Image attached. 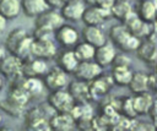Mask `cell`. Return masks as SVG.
<instances>
[{
	"label": "cell",
	"instance_id": "39",
	"mask_svg": "<svg viewBox=\"0 0 157 131\" xmlns=\"http://www.w3.org/2000/svg\"><path fill=\"white\" fill-rule=\"evenodd\" d=\"M85 4H87L88 6H92V5H96V0H83Z\"/></svg>",
	"mask_w": 157,
	"mask_h": 131
},
{
	"label": "cell",
	"instance_id": "31",
	"mask_svg": "<svg viewBox=\"0 0 157 131\" xmlns=\"http://www.w3.org/2000/svg\"><path fill=\"white\" fill-rule=\"evenodd\" d=\"M26 127L29 130H50V125H49V119L47 118H42V119H37L33 120L31 122L26 124Z\"/></svg>",
	"mask_w": 157,
	"mask_h": 131
},
{
	"label": "cell",
	"instance_id": "1",
	"mask_svg": "<svg viewBox=\"0 0 157 131\" xmlns=\"http://www.w3.org/2000/svg\"><path fill=\"white\" fill-rule=\"evenodd\" d=\"M33 36H29L22 27L13 28L5 39V49L7 53L13 54L22 60L32 56Z\"/></svg>",
	"mask_w": 157,
	"mask_h": 131
},
{
	"label": "cell",
	"instance_id": "25",
	"mask_svg": "<svg viewBox=\"0 0 157 131\" xmlns=\"http://www.w3.org/2000/svg\"><path fill=\"white\" fill-rule=\"evenodd\" d=\"M132 73L134 72L130 70V66H113L110 75L114 81V84L125 87V86H129Z\"/></svg>",
	"mask_w": 157,
	"mask_h": 131
},
{
	"label": "cell",
	"instance_id": "10",
	"mask_svg": "<svg viewBox=\"0 0 157 131\" xmlns=\"http://www.w3.org/2000/svg\"><path fill=\"white\" fill-rule=\"evenodd\" d=\"M110 16V9H102L96 5H92L85 9L81 21L85 23V26H102Z\"/></svg>",
	"mask_w": 157,
	"mask_h": 131
},
{
	"label": "cell",
	"instance_id": "43",
	"mask_svg": "<svg viewBox=\"0 0 157 131\" xmlns=\"http://www.w3.org/2000/svg\"><path fill=\"white\" fill-rule=\"evenodd\" d=\"M156 75H157V64H156V72H155Z\"/></svg>",
	"mask_w": 157,
	"mask_h": 131
},
{
	"label": "cell",
	"instance_id": "24",
	"mask_svg": "<svg viewBox=\"0 0 157 131\" xmlns=\"http://www.w3.org/2000/svg\"><path fill=\"white\" fill-rule=\"evenodd\" d=\"M22 86L26 89V92L29 94L31 99L42 95V93L45 88L44 82H43V80H40V77H25L23 76Z\"/></svg>",
	"mask_w": 157,
	"mask_h": 131
},
{
	"label": "cell",
	"instance_id": "28",
	"mask_svg": "<svg viewBox=\"0 0 157 131\" xmlns=\"http://www.w3.org/2000/svg\"><path fill=\"white\" fill-rule=\"evenodd\" d=\"M72 49H74V53L80 61H88V60L94 59L96 48L85 40L81 43H77Z\"/></svg>",
	"mask_w": 157,
	"mask_h": 131
},
{
	"label": "cell",
	"instance_id": "33",
	"mask_svg": "<svg viewBox=\"0 0 157 131\" xmlns=\"http://www.w3.org/2000/svg\"><path fill=\"white\" fill-rule=\"evenodd\" d=\"M45 1H47L48 6H49L50 9H56V10H60V9L64 6V4H65L67 0H45Z\"/></svg>",
	"mask_w": 157,
	"mask_h": 131
},
{
	"label": "cell",
	"instance_id": "2",
	"mask_svg": "<svg viewBox=\"0 0 157 131\" xmlns=\"http://www.w3.org/2000/svg\"><path fill=\"white\" fill-rule=\"evenodd\" d=\"M109 39L117 48H119L121 51L125 53L136 51V49L141 43V39L135 34H132L124 23L114 24L110 27Z\"/></svg>",
	"mask_w": 157,
	"mask_h": 131
},
{
	"label": "cell",
	"instance_id": "13",
	"mask_svg": "<svg viewBox=\"0 0 157 131\" xmlns=\"http://www.w3.org/2000/svg\"><path fill=\"white\" fill-rule=\"evenodd\" d=\"M85 9H86V4L83 2V0H69L64 4V6L59 11L65 21L75 22L82 18Z\"/></svg>",
	"mask_w": 157,
	"mask_h": 131
},
{
	"label": "cell",
	"instance_id": "42",
	"mask_svg": "<svg viewBox=\"0 0 157 131\" xmlns=\"http://www.w3.org/2000/svg\"><path fill=\"white\" fill-rule=\"evenodd\" d=\"M153 4H155V7H156V13H157V0H153Z\"/></svg>",
	"mask_w": 157,
	"mask_h": 131
},
{
	"label": "cell",
	"instance_id": "9",
	"mask_svg": "<svg viewBox=\"0 0 157 131\" xmlns=\"http://www.w3.org/2000/svg\"><path fill=\"white\" fill-rule=\"evenodd\" d=\"M78 31L71 24H61L54 33V38L59 45L65 49H72L78 43Z\"/></svg>",
	"mask_w": 157,
	"mask_h": 131
},
{
	"label": "cell",
	"instance_id": "12",
	"mask_svg": "<svg viewBox=\"0 0 157 131\" xmlns=\"http://www.w3.org/2000/svg\"><path fill=\"white\" fill-rule=\"evenodd\" d=\"M113 84H114V81L112 78V75H104V73H102L93 81L88 82L90 93L92 95V99L104 97L107 93H109Z\"/></svg>",
	"mask_w": 157,
	"mask_h": 131
},
{
	"label": "cell",
	"instance_id": "29",
	"mask_svg": "<svg viewBox=\"0 0 157 131\" xmlns=\"http://www.w3.org/2000/svg\"><path fill=\"white\" fill-rule=\"evenodd\" d=\"M110 11H112V16H113L114 18L119 20L120 22H123V21L131 13V11H134V10H132V7H131V5H130L129 1L115 0V2H114V5L112 6Z\"/></svg>",
	"mask_w": 157,
	"mask_h": 131
},
{
	"label": "cell",
	"instance_id": "11",
	"mask_svg": "<svg viewBox=\"0 0 157 131\" xmlns=\"http://www.w3.org/2000/svg\"><path fill=\"white\" fill-rule=\"evenodd\" d=\"M49 67L47 64V60L29 56L23 60L22 66V73L25 77H43L48 72Z\"/></svg>",
	"mask_w": 157,
	"mask_h": 131
},
{
	"label": "cell",
	"instance_id": "40",
	"mask_svg": "<svg viewBox=\"0 0 157 131\" xmlns=\"http://www.w3.org/2000/svg\"><path fill=\"white\" fill-rule=\"evenodd\" d=\"M4 81H5V77L0 73V91L2 89V87H4Z\"/></svg>",
	"mask_w": 157,
	"mask_h": 131
},
{
	"label": "cell",
	"instance_id": "17",
	"mask_svg": "<svg viewBox=\"0 0 157 131\" xmlns=\"http://www.w3.org/2000/svg\"><path fill=\"white\" fill-rule=\"evenodd\" d=\"M117 55V50H115V45L113 43H104L103 45L96 48V53H94V61L101 65L103 69L112 65L113 60Z\"/></svg>",
	"mask_w": 157,
	"mask_h": 131
},
{
	"label": "cell",
	"instance_id": "34",
	"mask_svg": "<svg viewBox=\"0 0 157 131\" xmlns=\"http://www.w3.org/2000/svg\"><path fill=\"white\" fill-rule=\"evenodd\" d=\"M115 0H96V6L102 9H112Z\"/></svg>",
	"mask_w": 157,
	"mask_h": 131
},
{
	"label": "cell",
	"instance_id": "46",
	"mask_svg": "<svg viewBox=\"0 0 157 131\" xmlns=\"http://www.w3.org/2000/svg\"><path fill=\"white\" fill-rule=\"evenodd\" d=\"M67 1H69V0H67Z\"/></svg>",
	"mask_w": 157,
	"mask_h": 131
},
{
	"label": "cell",
	"instance_id": "26",
	"mask_svg": "<svg viewBox=\"0 0 157 131\" xmlns=\"http://www.w3.org/2000/svg\"><path fill=\"white\" fill-rule=\"evenodd\" d=\"M136 12H137L139 17L145 22H155L156 21L157 13H156V7L153 4V0H140Z\"/></svg>",
	"mask_w": 157,
	"mask_h": 131
},
{
	"label": "cell",
	"instance_id": "20",
	"mask_svg": "<svg viewBox=\"0 0 157 131\" xmlns=\"http://www.w3.org/2000/svg\"><path fill=\"white\" fill-rule=\"evenodd\" d=\"M21 9L25 16L36 18L42 12L49 9L45 0H21Z\"/></svg>",
	"mask_w": 157,
	"mask_h": 131
},
{
	"label": "cell",
	"instance_id": "35",
	"mask_svg": "<svg viewBox=\"0 0 157 131\" xmlns=\"http://www.w3.org/2000/svg\"><path fill=\"white\" fill-rule=\"evenodd\" d=\"M6 26H7V20H6L1 13H0V36L5 32Z\"/></svg>",
	"mask_w": 157,
	"mask_h": 131
},
{
	"label": "cell",
	"instance_id": "38",
	"mask_svg": "<svg viewBox=\"0 0 157 131\" xmlns=\"http://www.w3.org/2000/svg\"><path fill=\"white\" fill-rule=\"evenodd\" d=\"M152 125H153V127H155V130H157V115L156 116H152Z\"/></svg>",
	"mask_w": 157,
	"mask_h": 131
},
{
	"label": "cell",
	"instance_id": "27",
	"mask_svg": "<svg viewBox=\"0 0 157 131\" xmlns=\"http://www.w3.org/2000/svg\"><path fill=\"white\" fill-rule=\"evenodd\" d=\"M0 109L1 111H4L5 114L12 116V118H20L22 115H25V107L18 104L17 102L12 100L11 98L6 97L5 99H2L0 102Z\"/></svg>",
	"mask_w": 157,
	"mask_h": 131
},
{
	"label": "cell",
	"instance_id": "5",
	"mask_svg": "<svg viewBox=\"0 0 157 131\" xmlns=\"http://www.w3.org/2000/svg\"><path fill=\"white\" fill-rule=\"evenodd\" d=\"M32 56L49 60L56 56L58 48L53 38H33L32 43Z\"/></svg>",
	"mask_w": 157,
	"mask_h": 131
},
{
	"label": "cell",
	"instance_id": "16",
	"mask_svg": "<svg viewBox=\"0 0 157 131\" xmlns=\"http://www.w3.org/2000/svg\"><path fill=\"white\" fill-rule=\"evenodd\" d=\"M50 130L67 131L76 127V121L70 113H54L49 118Z\"/></svg>",
	"mask_w": 157,
	"mask_h": 131
},
{
	"label": "cell",
	"instance_id": "41",
	"mask_svg": "<svg viewBox=\"0 0 157 131\" xmlns=\"http://www.w3.org/2000/svg\"><path fill=\"white\" fill-rule=\"evenodd\" d=\"M2 124V114H1V109H0V125Z\"/></svg>",
	"mask_w": 157,
	"mask_h": 131
},
{
	"label": "cell",
	"instance_id": "32",
	"mask_svg": "<svg viewBox=\"0 0 157 131\" xmlns=\"http://www.w3.org/2000/svg\"><path fill=\"white\" fill-rule=\"evenodd\" d=\"M130 65H131V59L125 51L119 53V54L117 53L113 60V64H112V66H130Z\"/></svg>",
	"mask_w": 157,
	"mask_h": 131
},
{
	"label": "cell",
	"instance_id": "30",
	"mask_svg": "<svg viewBox=\"0 0 157 131\" xmlns=\"http://www.w3.org/2000/svg\"><path fill=\"white\" fill-rule=\"evenodd\" d=\"M119 111L121 115L134 119L137 113L135 111L134 103H132V97H123L120 98V104H119Z\"/></svg>",
	"mask_w": 157,
	"mask_h": 131
},
{
	"label": "cell",
	"instance_id": "36",
	"mask_svg": "<svg viewBox=\"0 0 157 131\" xmlns=\"http://www.w3.org/2000/svg\"><path fill=\"white\" fill-rule=\"evenodd\" d=\"M148 114L151 115V118L157 115V99H153V102H152V105H151V108H150V113H148Z\"/></svg>",
	"mask_w": 157,
	"mask_h": 131
},
{
	"label": "cell",
	"instance_id": "21",
	"mask_svg": "<svg viewBox=\"0 0 157 131\" xmlns=\"http://www.w3.org/2000/svg\"><path fill=\"white\" fill-rule=\"evenodd\" d=\"M128 87L134 94L150 91V75L142 71L134 72Z\"/></svg>",
	"mask_w": 157,
	"mask_h": 131
},
{
	"label": "cell",
	"instance_id": "22",
	"mask_svg": "<svg viewBox=\"0 0 157 131\" xmlns=\"http://www.w3.org/2000/svg\"><path fill=\"white\" fill-rule=\"evenodd\" d=\"M152 102H153V98H152L151 93H148V91L132 95V103H134V108H135V111L137 113V115L148 114Z\"/></svg>",
	"mask_w": 157,
	"mask_h": 131
},
{
	"label": "cell",
	"instance_id": "6",
	"mask_svg": "<svg viewBox=\"0 0 157 131\" xmlns=\"http://www.w3.org/2000/svg\"><path fill=\"white\" fill-rule=\"evenodd\" d=\"M43 82L45 88L49 92H52V91H58L67 87L69 77L64 70H61L59 66H55L49 69L48 72L43 76Z\"/></svg>",
	"mask_w": 157,
	"mask_h": 131
},
{
	"label": "cell",
	"instance_id": "19",
	"mask_svg": "<svg viewBox=\"0 0 157 131\" xmlns=\"http://www.w3.org/2000/svg\"><path fill=\"white\" fill-rule=\"evenodd\" d=\"M136 54L146 64H157V47L151 39H141Z\"/></svg>",
	"mask_w": 157,
	"mask_h": 131
},
{
	"label": "cell",
	"instance_id": "3",
	"mask_svg": "<svg viewBox=\"0 0 157 131\" xmlns=\"http://www.w3.org/2000/svg\"><path fill=\"white\" fill-rule=\"evenodd\" d=\"M47 103L54 113H70L76 102L70 92L63 88L58 91H52L48 94Z\"/></svg>",
	"mask_w": 157,
	"mask_h": 131
},
{
	"label": "cell",
	"instance_id": "7",
	"mask_svg": "<svg viewBox=\"0 0 157 131\" xmlns=\"http://www.w3.org/2000/svg\"><path fill=\"white\" fill-rule=\"evenodd\" d=\"M103 73V67L98 65L94 60H88V61H80L78 66L76 67L74 76L76 80L83 81V82H91L98 76Z\"/></svg>",
	"mask_w": 157,
	"mask_h": 131
},
{
	"label": "cell",
	"instance_id": "15",
	"mask_svg": "<svg viewBox=\"0 0 157 131\" xmlns=\"http://www.w3.org/2000/svg\"><path fill=\"white\" fill-rule=\"evenodd\" d=\"M67 91L70 92L76 103H85L92 100V95L90 93V87L87 82L80 80L71 81L67 84Z\"/></svg>",
	"mask_w": 157,
	"mask_h": 131
},
{
	"label": "cell",
	"instance_id": "44",
	"mask_svg": "<svg viewBox=\"0 0 157 131\" xmlns=\"http://www.w3.org/2000/svg\"><path fill=\"white\" fill-rule=\"evenodd\" d=\"M121 1H129V2H130V1H131V0H121Z\"/></svg>",
	"mask_w": 157,
	"mask_h": 131
},
{
	"label": "cell",
	"instance_id": "45",
	"mask_svg": "<svg viewBox=\"0 0 157 131\" xmlns=\"http://www.w3.org/2000/svg\"><path fill=\"white\" fill-rule=\"evenodd\" d=\"M155 22H156V24H157V17H156V21H155Z\"/></svg>",
	"mask_w": 157,
	"mask_h": 131
},
{
	"label": "cell",
	"instance_id": "4",
	"mask_svg": "<svg viewBox=\"0 0 157 131\" xmlns=\"http://www.w3.org/2000/svg\"><path fill=\"white\" fill-rule=\"evenodd\" d=\"M22 66H23V60L13 54H6L2 60L0 61V73L11 81H15L23 76L22 73Z\"/></svg>",
	"mask_w": 157,
	"mask_h": 131
},
{
	"label": "cell",
	"instance_id": "14",
	"mask_svg": "<svg viewBox=\"0 0 157 131\" xmlns=\"http://www.w3.org/2000/svg\"><path fill=\"white\" fill-rule=\"evenodd\" d=\"M56 66H59L61 70H64L67 75L75 72L76 67L80 64V60L74 53V49H65L56 54Z\"/></svg>",
	"mask_w": 157,
	"mask_h": 131
},
{
	"label": "cell",
	"instance_id": "8",
	"mask_svg": "<svg viewBox=\"0 0 157 131\" xmlns=\"http://www.w3.org/2000/svg\"><path fill=\"white\" fill-rule=\"evenodd\" d=\"M64 17L61 16L60 11H56V9H48L44 12H42L39 16L34 18V27H43L52 31H56L61 24H64Z\"/></svg>",
	"mask_w": 157,
	"mask_h": 131
},
{
	"label": "cell",
	"instance_id": "23",
	"mask_svg": "<svg viewBox=\"0 0 157 131\" xmlns=\"http://www.w3.org/2000/svg\"><path fill=\"white\" fill-rule=\"evenodd\" d=\"M21 12V0H0V13L7 21L17 18Z\"/></svg>",
	"mask_w": 157,
	"mask_h": 131
},
{
	"label": "cell",
	"instance_id": "37",
	"mask_svg": "<svg viewBox=\"0 0 157 131\" xmlns=\"http://www.w3.org/2000/svg\"><path fill=\"white\" fill-rule=\"evenodd\" d=\"M5 50H6V49H5V47L0 43V61H1V60H2V58L6 55V54H5Z\"/></svg>",
	"mask_w": 157,
	"mask_h": 131
},
{
	"label": "cell",
	"instance_id": "18",
	"mask_svg": "<svg viewBox=\"0 0 157 131\" xmlns=\"http://www.w3.org/2000/svg\"><path fill=\"white\" fill-rule=\"evenodd\" d=\"M82 38L94 48L107 43V37L99 26H85L82 29Z\"/></svg>",
	"mask_w": 157,
	"mask_h": 131
}]
</instances>
